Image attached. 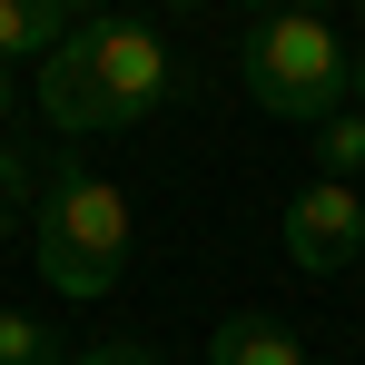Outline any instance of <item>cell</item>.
<instances>
[{
  "instance_id": "12",
  "label": "cell",
  "mask_w": 365,
  "mask_h": 365,
  "mask_svg": "<svg viewBox=\"0 0 365 365\" xmlns=\"http://www.w3.org/2000/svg\"><path fill=\"white\" fill-rule=\"evenodd\" d=\"M0 237H10V197H0Z\"/></svg>"
},
{
  "instance_id": "4",
  "label": "cell",
  "mask_w": 365,
  "mask_h": 365,
  "mask_svg": "<svg viewBox=\"0 0 365 365\" xmlns=\"http://www.w3.org/2000/svg\"><path fill=\"white\" fill-rule=\"evenodd\" d=\"M356 247H365V197H356V187L316 178V187L287 197V257H297L306 277H336Z\"/></svg>"
},
{
  "instance_id": "10",
  "label": "cell",
  "mask_w": 365,
  "mask_h": 365,
  "mask_svg": "<svg viewBox=\"0 0 365 365\" xmlns=\"http://www.w3.org/2000/svg\"><path fill=\"white\" fill-rule=\"evenodd\" d=\"M346 109H365V60H356V69H346Z\"/></svg>"
},
{
  "instance_id": "9",
  "label": "cell",
  "mask_w": 365,
  "mask_h": 365,
  "mask_svg": "<svg viewBox=\"0 0 365 365\" xmlns=\"http://www.w3.org/2000/svg\"><path fill=\"white\" fill-rule=\"evenodd\" d=\"M79 365H168V356H158V346H138V336H99Z\"/></svg>"
},
{
  "instance_id": "6",
  "label": "cell",
  "mask_w": 365,
  "mask_h": 365,
  "mask_svg": "<svg viewBox=\"0 0 365 365\" xmlns=\"http://www.w3.org/2000/svg\"><path fill=\"white\" fill-rule=\"evenodd\" d=\"M79 20L89 10H69V0H0V60H50Z\"/></svg>"
},
{
  "instance_id": "1",
  "label": "cell",
  "mask_w": 365,
  "mask_h": 365,
  "mask_svg": "<svg viewBox=\"0 0 365 365\" xmlns=\"http://www.w3.org/2000/svg\"><path fill=\"white\" fill-rule=\"evenodd\" d=\"M168 89H178L168 40H158L148 20H119V10H89L60 50L40 60V109H50V128H69V138H99V128L148 119Z\"/></svg>"
},
{
  "instance_id": "7",
  "label": "cell",
  "mask_w": 365,
  "mask_h": 365,
  "mask_svg": "<svg viewBox=\"0 0 365 365\" xmlns=\"http://www.w3.org/2000/svg\"><path fill=\"white\" fill-rule=\"evenodd\" d=\"M0 365H69V346H60V326H40V316L0 306Z\"/></svg>"
},
{
  "instance_id": "2",
  "label": "cell",
  "mask_w": 365,
  "mask_h": 365,
  "mask_svg": "<svg viewBox=\"0 0 365 365\" xmlns=\"http://www.w3.org/2000/svg\"><path fill=\"white\" fill-rule=\"evenodd\" d=\"M30 257H40V277L60 297H109L128 277V197L99 168L60 158L50 187H40V207H30Z\"/></svg>"
},
{
  "instance_id": "11",
  "label": "cell",
  "mask_w": 365,
  "mask_h": 365,
  "mask_svg": "<svg viewBox=\"0 0 365 365\" xmlns=\"http://www.w3.org/2000/svg\"><path fill=\"white\" fill-rule=\"evenodd\" d=\"M0 119H10V60H0Z\"/></svg>"
},
{
  "instance_id": "5",
  "label": "cell",
  "mask_w": 365,
  "mask_h": 365,
  "mask_svg": "<svg viewBox=\"0 0 365 365\" xmlns=\"http://www.w3.org/2000/svg\"><path fill=\"white\" fill-rule=\"evenodd\" d=\"M207 365H326L306 346L287 316H267V306H237V316H217V336H207Z\"/></svg>"
},
{
  "instance_id": "3",
  "label": "cell",
  "mask_w": 365,
  "mask_h": 365,
  "mask_svg": "<svg viewBox=\"0 0 365 365\" xmlns=\"http://www.w3.org/2000/svg\"><path fill=\"white\" fill-rule=\"evenodd\" d=\"M346 50H336V30L316 20V10H257L247 20V99L267 109V119H346Z\"/></svg>"
},
{
  "instance_id": "8",
  "label": "cell",
  "mask_w": 365,
  "mask_h": 365,
  "mask_svg": "<svg viewBox=\"0 0 365 365\" xmlns=\"http://www.w3.org/2000/svg\"><path fill=\"white\" fill-rule=\"evenodd\" d=\"M316 168H326L336 187L365 168V109H346V119H326V128H316Z\"/></svg>"
}]
</instances>
